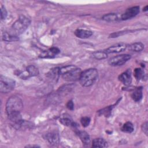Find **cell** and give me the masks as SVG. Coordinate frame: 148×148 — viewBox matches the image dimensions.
<instances>
[{
    "mask_svg": "<svg viewBox=\"0 0 148 148\" xmlns=\"http://www.w3.org/2000/svg\"><path fill=\"white\" fill-rule=\"evenodd\" d=\"M142 129L143 132L147 135V122H145L142 124Z\"/></svg>",
    "mask_w": 148,
    "mask_h": 148,
    "instance_id": "484cf974",
    "label": "cell"
},
{
    "mask_svg": "<svg viewBox=\"0 0 148 148\" xmlns=\"http://www.w3.org/2000/svg\"><path fill=\"white\" fill-rule=\"evenodd\" d=\"M121 131L124 132L131 133L134 131V125L131 122L127 121L123 124L121 127Z\"/></svg>",
    "mask_w": 148,
    "mask_h": 148,
    "instance_id": "7402d4cb",
    "label": "cell"
},
{
    "mask_svg": "<svg viewBox=\"0 0 148 148\" xmlns=\"http://www.w3.org/2000/svg\"><path fill=\"white\" fill-rule=\"evenodd\" d=\"M60 52V50L57 47H53L47 50H45L42 52L39 57L40 58H53Z\"/></svg>",
    "mask_w": 148,
    "mask_h": 148,
    "instance_id": "30bf717a",
    "label": "cell"
},
{
    "mask_svg": "<svg viewBox=\"0 0 148 148\" xmlns=\"http://www.w3.org/2000/svg\"><path fill=\"white\" fill-rule=\"evenodd\" d=\"M31 23L29 18L25 16L21 15L12 26L11 34L18 36L24 32L29 27Z\"/></svg>",
    "mask_w": 148,
    "mask_h": 148,
    "instance_id": "277c9868",
    "label": "cell"
},
{
    "mask_svg": "<svg viewBox=\"0 0 148 148\" xmlns=\"http://www.w3.org/2000/svg\"><path fill=\"white\" fill-rule=\"evenodd\" d=\"M39 74V71L38 68L32 65H29L27 66L26 69V71L25 73L20 74V77L21 78H27L31 76H35Z\"/></svg>",
    "mask_w": 148,
    "mask_h": 148,
    "instance_id": "9c48e42d",
    "label": "cell"
},
{
    "mask_svg": "<svg viewBox=\"0 0 148 148\" xmlns=\"http://www.w3.org/2000/svg\"><path fill=\"white\" fill-rule=\"evenodd\" d=\"M134 76L135 78L138 80H140V79H143L145 78V72L144 71L140 69V68H136L134 70Z\"/></svg>",
    "mask_w": 148,
    "mask_h": 148,
    "instance_id": "603a6c76",
    "label": "cell"
},
{
    "mask_svg": "<svg viewBox=\"0 0 148 148\" xmlns=\"http://www.w3.org/2000/svg\"><path fill=\"white\" fill-rule=\"evenodd\" d=\"M15 81L12 79L1 75L0 76V91L3 93H7L14 89Z\"/></svg>",
    "mask_w": 148,
    "mask_h": 148,
    "instance_id": "5b68a950",
    "label": "cell"
},
{
    "mask_svg": "<svg viewBox=\"0 0 148 148\" xmlns=\"http://www.w3.org/2000/svg\"><path fill=\"white\" fill-rule=\"evenodd\" d=\"M119 79L124 84L128 86L130 85L132 81L131 72L130 69L127 70L124 72L122 73L119 77Z\"/></svg>",
    "mask_w": 148,
    "mask_h": 148,
    "instance_id": "8fae6325",
    "label": "cell"
},
{
    "mask_svg": "<svg viewBox=\"0 0 148 148\" xmlns=\"http://www.w3.org/2000/svg\"><path fill=\"white\" fill-rule=\"evenodd\" d=\"M127 47H128L129 50L132 51L139 52L143 50L144 45L141 42H135L131 44L130 45L127 46Z\"/></svg>",
    "mask_w": 148,
    "mask_h": 148,
    "instance_id": "e0dca14e",
    "label": "cell"
},
{
    "mask_svg": "<svg viewBox=\"0 0 148 148\" xmlns=\"http://www.w3.org/2000/svg\"><path fill=\"white\" fill-rule=\"evenodd\" d=\"M92 147H108L107 142L102 138H95L92 142Z\"/></svg>",
    "mask_w": 148,
    "mask_h": 148,
    "instance_id": "9a60e30c",
    "label": "cell"
},
{
    "mask_svg": "<svg viewBox=\"0 0 148 148\" xmlns=\"http://www.w3.org/2000/svg\"><path fill=\"white\" fill-rule=\"evenodd\" d=\"M66 107L68 108V109L69 110H73V108H74V105H73V103L72 102V100H70L68 102L67 104H66Z\"/></svg>",
    "mask_w": 148,
    "mask_h": 148,
    "instance_id": "4316f807",
    "label": "cell"
},
{
    "mask_svg": "<svg viewBox=\"0 0 148 148\" xmlns=\"http://www.w3.org/2000/svg\"><path fill=\"white\" fill-rule=\"evenodd\" d=\"M46 139L50 143V144L52 145L56 146L60 142V137L57 133L55 132H52L48 133L46 135Z\"/></svg>",
    "mask_w": 148,
    "mask_h": 148,
    "instance_id": "7c38bea8",
    "label": "cell"
},
{
    "mask_svg": "<svg viewBox=\"0 0 148 148\" xmlns=\"http://www.w3.org/2000/svg\"><path fill=\"white\" fill-rule=\"evenodd\" d=\"M102 19L106 21H115L119 20L118 16L115 13H109L105 14L102 17Z\"/></svg>",
    "mask_w": 148,
    "mask_h": 148,
    "instance_id": "44dd1931",
    "label": "cell"
},
{
    "mask_svg": "<svg viewBox=\"0 0 148 148\" xmlns=\"http://www.w3.org/2000/svg\"><path fill=\"white\" fill-rule=\"evenodd\" d=\"M131 58V56L127 54H120L111 58L109 60V64L112 66H120L124 64Z\"/></svg>",
    "mask_w": 148,
    "mask_h": 148,
    "instance_id": "8992f818",
    "label": "cell"
},
{
    "mask_svg": "<svg viewBox=\"0 0 148 148\" xmlns=\"http://www.w3.org/2000/svg\"><path fill=\"white\" fill-rule=\"evenodd\" d=\"M26 147H39L38 145H27Z\"/></svg>",
    "mask_w": 148,
    "mask_h": 148,
    "instance_id": "83f0119b",
    "label": "cell"
},
{
    "mask_svg": "<svg viewBox=\"0 0 148 148\" xmlns=\"http://www.w3.org/2000/svg\"><path fill=\"white\" fill-rule=\"evenodd\" d=\"M80 122L82 125L84 127H86L88 126L90 123V118L88 117H83L80 119Z\"/></svg>",
    "mask_w": 148,
    "mask_h": 148,
    "instance_id": "cb8c5ba5",
    "label": "cell"
},
{
    "mask_svg": "<svg viewBox=\"0 0 148 148\" xmlns=\"http://www.w3.org/2000/svg\"><path fill=\"white\" fill-rule=\"evenodd\" d=\"M7 16V12L5 7L1 6V18L2 20L5 19Z\"/></svg>",
    "mask_w": 148,
    "mask_h": 148,
    "instance_id": "d4e9b609",
    "label": "cell"
},
{
    "mask_svg": "<svg viewBox=\"0 0 148 148\" xmlns=\"http://www.w3.org/2000/svg\"><path fill=\"white\" fill-rule=\"evenodd\" d=\"M147 6H146L145 8L144 9V10H145V11H146V10H147Z\"/></svg>",
    "mask_w": 148,
    "mask_h": 148,
    "instance_id": "f1b7e54d",
    "label": "cell"
},
{
    "mask_svg": "<svg viewBox=\"0 0 148 148\" xmlns=\"http://www.w3.org/2000/svg\"><path fill=\"white\" fill-rule=\"evenodd\" d=\"M92 57L97 60H103L107 58L108 54L105 50H98L92 53Z\"/></svg>",
    "mask_w": 148,
    "mask_h": 148,
    "instance_id": "ac0fdd59",
    "label": "cell"
},
{
    "mask_svg": "<svg viewBox=\"0 0 148 148\" xmlns=\"http://www.w3.org/2000/svg\"><path fill=\"white\" fill-rule=\"evenodd\" d=\"M139 12V7L138 6H134L128 9L121 16V18L123 20H126L130 19L136 16Z\"/></svg>",
    "mask_w": 148,
    "mask_h": 148,
    "instance_id": "52a82bcc",
    "label": "cell"
},
{
    "mask_svg": "<svg viewBox=\"0 0 148 148\" xmlns=\"http://www.w3.org/2000/svg\"><path fill=\"white\" fill-rule=\"evenodd\" d=\"M142 95H143L142 88L141 87H137L134 90V92L132 93L131 97L135 101L139 102L142 99Z\"/></svg>",
    "mask_w": 148,
    "mask_h": 148,
    "instance_id": "2e32d148",
    "label": "cell"
},
{
    "mask_svg": "<svg viewBox=\"0 0 148 148\" xmlns=\"http://www.w3.org/2000/svg\"><path fill=\"white\" fill-rule=\"evenodd\" d=\"M23 108V101L18 96H12L6 102V111L8 115L20 113Z\"/></svg>",
    "mask_w": 148,
    "mask_h": 148,
    "instance_id": "7a4b0ae2",
    "label": "cell"
},
{
    "mask_svg": "<svg viewBox=\"0 0 148 148\" xmlns=\"http://www.w3.org/2000/svg\"><path fill=\"white\" fill-rule=\"evenodd\" d=\"M77 134L79 136V137L80 138L82 143L84 145H86V146L89 145V144L90 143V136H89L87 132H86L84 131H77Z\"/></svg>",
    "mask_w": 148,
    "mask_h": 148,
    "instance_id": "5bb4252c",
    "label": "cell"
},
{
    "mask_svg": "<svg viewBox=\"0 0 148 148\" xmlns=\"http://www.w3.org/2000/svg\"><path fill=\"white\" fill-rule=\"evenodd\" d=\"M60 121L64 125L66 126H71V127H75L76 123L72 120V119L70 117L68 116H64L60 119Z\"/></svg>",
    "mask_w": 148,
    "mask_h": 148,
    "instance_id": "d6986e66",
    "label": "cell"
},
{
    "mask_svg": "<svg viewBox=\"0 0 148 148\" xmlns=\"http://www.w3.org/2000/svg\"><path fill=\"white\" fill-rule=\"evenodd\" d=\"M75 35L82 39H86L90 37L92 35V32L91 31L84 29H77L75 31Z\"/></svg>",
    "mask_w": 148,
    "mask_h": 148,
    "instance_id": "4fadbf2b",
    "label": "cell"
},
{
    "mask_svg": "<svg viewBox=\"0 0 148 148\" xmlns=\"http://www.w3.org/2000/svg\"><path fill=\"white\" fill-rule=\"evenodd\" d=\"M2 39L5 41L7 42H12V41H16L18 40V38L17 36H16L10 32H3L2 35Z\"/></svg>",
    "mask_w": 148,
    "mask_h": 148,
    "instance_id": "ffe728a7",
    "label": "cell"
},
{
    "mask_svg": "<svg viewBox=\"0 0 148 148\" xmlns=\"http://www.w3.org/2000/svg\"><path fill=\"white\" fill-rule=\"evenodd\" d=\"M98 71L95 68L86 69L82 72L79 81L84 87H89L92 85L98 78Z\"/></svg>",
    "mask_w": 148,
    "mask_h": 148,
    "instance_id": "3957f363",
    "label": "cell"
},
{
    "mask_svg": "<svg viewBox=\"0 0 148 148\" xmlns=\"http://www.w3.org/2000/svg\"><path fill=\"white\" fill-rule=\"evenodd\" d=\"M127 45L125 43H119L110 46L109 47H108L107 49L105 50V51L106 52L107 54L120 53L125 50L127 49Z\"/></svg>",
    "mask_w": 148,
    "mask_h": 148,
    "instance_id": "ba28073f",
    "label": "cell"
},
{
    "mask_svg": "<svg viewBox=\"0 0 148 148\" xmlns=\"http://www.w3.org/2000/svg\"><path fill=\"white\" fill-rule=\"evenodd\" d=\"M59 72L64 80L73 82L79 80L82 71L79 68L71 65L59 68Z\"/></svg>",
    "mask_w": 148,
    "mask_h": 148,
    "instance_id": "6da1fadb",
    "label": "cell"
}]
</instances>
